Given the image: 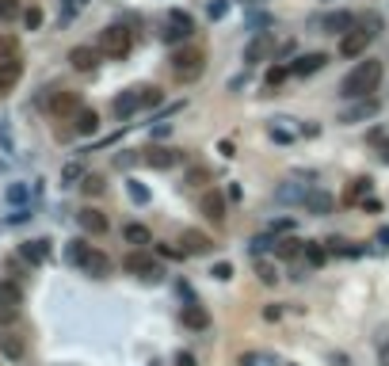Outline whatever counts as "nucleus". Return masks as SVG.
<instances>
[{
    "mask_svg": "<svg viewBox=\"0 0 389 366\" xmlns=\"http://www.w3.org/2000/svg\"><path fill=\"white\" fill-rule=\"evenodd\" d=\"M378 84H381V61L366 58L340 80V96L343 99H366L370 92H378Z\"/></svg>",
    "mask_w": 389,
    "mask_h": 366,
    "instance_id": "1",
    "label": "nucleus"
},
{
    "mask_svg": "<svg viewBox=\"0 0 389 366\" xmlns=\"http://www.w3.org/2000/svg\"><path fill=\"white\" fill-rule=\"evenodd\" d=\"M130 46H134V38H130V31L122 27V23L103 27V31H99V38H96V50L103 53V58H111V61H122L130 53Z\"/></svg>",
    "mask_w": 389,
    "mask_h": 366,
    "instance_id": "2",
    "label": "nucleus"
},
{
    "mask_svg": "<svg viewBox=\"0 0 389 366\" xmlns=\"http://www.w3.org/2000/svg\"><path fill=\"white\" fill-rule=\"evenodd\" d=\"M206 69V53L198 50V46H183V50L172 53V73L180 76V80H198Z\"/></svg>",
    "mask_w": 389,
    "mask_h": 366,
    "instance_id": "3",
    "label": "nucleus"
},
{
    "mask_svg": "<svg viewBox=\"0 0 389 366\" xmlns=\"http://www.w3.org/2000/svg\"><path fill=\"white\" fill-rule=\"evenodd\" d=\"M122 267H126L130 274H137V279H145V282H160V279H164V267H160L149 252H130V256L122 259Z\"/></svg>",
    "mask_w": 389,
    "mask_h": 366,
    "instance_id": "4",
    "label": "nucleus"
},
{
    "mask_svg": "<svg viewBox=\"0 0 389 366\" xmlns=\"http://www.w3.org/2000/svg\"><path fill=\"white\" fill-rule=\"evenodd\" d=\"M23 309V286L15 279H0V324L15 320Z\"/></svg>",
    "mask_w": 389,
    "mask_h": 366,
    "instance_id": "5",
    "label": "nucleus"
},
{
    "mask_svg": "<svg viewBox=\"0 0 389 366\" xmlns=\"http://www.w3.org/2000/svg\"><path fill=\"white\" fill-rule=\"evenodd\" d=\"M370 42H374V31H366V27L355 23L347 35H340V58H363Z\"/></svg>",
    "mask_w": 389,
    "mask_h": 366,
    "instance_id": "6",
    "label": "nucleus"
},
{
    "mask_svg": "<svg viewBox=\"0 0 389 366\" xmlns=\"http://www.w3.org/2000/svg\"><path fill=\"white\" fill-rule=\"evenodd\" d=\"M378 111H381V103L374 96H366V99H355V103L340 114V122H343V126H351V122H366V119H374Z\"/></svg>",
    "mask_w": 389,
    "mask_h": 366,
    "instance_id": "7",
    "label": "nucleus"
},
{
    "mask_svg": "<svg viewBox=\"0 0 389 366\" xmlns=\"http://www.w3.org/2000/svg\"><path fill=\"white\" fill-rule=\"evenodd\" d=\"M271 53H275V38L259 31V35L252 38L248 46H244V65H259V61H267Z\"/></svg>",
    "mask_w": 389,
    "mask_h": 366,
    "instance_id": "8",
    "label": "nucleus"
},
{
    "mask_svg": "<svg viewBox=\"0 0 389 366\" xmlns=\"http://www.w3.org/2000/svg\"><path fill=\"white\" fill-rule=\"evenodd\" d=\"M225 202L229 198L221 195V191H206V195L198 198V210H202V218H210L214 225H221V221H225Z\"/></svg>",
    "mask_w": 389,
    "mask_h": 366,
    "instance_id": "9",
    "label": "nucleus"
},
{
    "mask_svg": "<svg viewBox=\"0 0 389 366\" xmlns=\"http://www.w3.org/2000/svg\"><path fill=\"white\" fill-rule=\"evenodd\" d=\"M19 76H23V58L19 53H15V58H0V96L12 92L15 84H19Z\"/></svg>",
    "mask_w": 389,
    "mask_h": 366,
    "instance_id": "10",
    "label": "nucleus"
},
{
    "mask_svg": "<svg viewBox=\"0 0 389 366\" xmlns=\"http://www.w3.org/2000/svg\"><path fill=\"white\" fill-rule=\"evenodd\" d=\"M141 160H145L149 168H157V172H168V168L180 164V152H175V149H164V145H153V149H145Z\"/></svg>",
    "mask_w": 389,
    "mask_h": 366,
    "instance_id": "11",
    "label": "nucleus"
},
{
    "mask_svg": "<svg viewBox=\"0 0 389 366\" xmlns=\"http://www.w3.org/2000/svg\"><path fill=\"white\" fill-rule=\"evenodd\" d=\"M328 65V53H302V58L290 61V76H313Z\"/></svg>",
    "mask_w": 389,
    "mask_h": 366,
    "instance_id": "12",
    "label": "nucleus"
},
{
    "mask_svg": "<svg viewBox=\"0 0 389 366\" xmlns=\"http://www.w3.org/2000/svg\"><path fill=\"white\" fill-rule=\"evenodd\" d=\"M180 244H183V252H187V256H206V252L214 248V241L202 233V229H183Z\"/></svg>",
    "mask_w": 389,
    "mask_h": 366,
    "instance_id": "13",
    "label": "nucleus"
},
{
    "mask_svg": "<svg viewBox=\"0 0 389 366\" xmlns=\"http://www.w3.org/2000/svg\"><path fill=\"white\" fill-rule=\"evenodd\" d=\"M96 61H99L96 46H73V50H69V65H73L76 73H92V69H96Z\"/></svg>",
    "mask_w": 389,
    "mask_h": 366,
    "instance_id": "14",
    "label": "nucleus"
},
{
    "mask_svg": "<svg viewBox=\"0 0 389 366\" xmlns=\"http://www.w3.org/2000/svg\"><path fill=\"white\" fill-rule=\"evenodd\" d=\"M355 23H358V19H355L351 12H328L325 19H320V27H325L328 35H347V31L355 27Z\"/></svg>",
    "mask_w": 389,
    "mask_h": 366,
    "instance_id": "15",
    "label": "nucleus"
},
{
    "mask_svg": "<svg viewBox=\"0 0 389 366\" xmlns=\"http://www.w3.org/2000/svg\"><path fill=\"white\" fill-rule=\"evenodd\" d=\"M76 221H80V229H84V233H92V236L107 233V218L96 210V206H84V210L76 214Z\"/></svg>",
    "mask_w": 389,
    "mask_h": 366,
    "instance_id": "16",
    "label": "nucleus"
},
{
    "mask_svg": "<svg viewBox=\"0 0 389 366\" xmlns=\"http://www.w3.org/2000/svg\"><path fill=\"white\" fill-rule=\"evenodd\" d=\"M80 267L92 274V279H107V274H111V259H107L99 248H88V256H84Z\"/></svg>",
    "mask_w": 389,
    "mask_h": 366,
    "instance_id": "17",
    "label": "nucleus"
},
{
    "mask_svg": "<svg viewBox=\"0 0 389 366\" xmlns=\"http://www.w3.org/2000/svg\"><path fill=\"white\" fill-rule=\"evenodd\" d=\"M23 351H27V343H23V336L19 332H0V355L4 358H12V363H19L23 358Z\"/></svg>",
    "mask_w": 389,
    "mask_h": 366,
    "instance_id": "18",
    "label": "nucleus"
},
{
    "mask_svg": "<svg viewBox=\"0 0 389 366\" xmlns=\"http://www.w3.org/2000/svg\"><path fill=\"white\" fill-rule=\"evenodd\" d=\"M50 111L58 114H76L80 111V96H76V92H53V99H50Z\"/></svg>",
    "mask_w": 389,
    "mask_h": 366,
    "instance_id": "19",
    "label": "nucleus"
},
{
    "mask_svg": "<svg viewBox=\"0 0 389 366\" xmlns=\"http://www.w3.org/2000/svg\"><path fill=\"white\" fill-rule=\"evenodd\" d=\"M73 130H76L80 137H92V134L99 130V114L92 111V107H80V111L73 114Z\"/></svg>",
    "mask_w": 389,
    "mask_h": 366,
    "instance_id": "20",
    "label": "nucleus"
},
{
    "mask_svg": "<svg viewBox=\"0 0 389 366\" xmlns=\"http://www.w3.org/2000/svg\"><path fill=\"white\" fill-rule=\"evenodd\" d=\"M134 111H141V92H137V88L114 96V114H119V119H130Z\"/></svg>",
    "mask_w": 389,
    "mask_h": 366,
    "instance_id": "21",
    "label": "nucleus"
},
{
    "mask_svg": "<svg viewBox=\"0 0 389 366\" xmlns=\"http://www.w3.org/2000/svg\"><path fill=\"white\" fill-rule=\"evenodd\" d=\"M183 324L195 328V332H202V328L210 324V313H206L198 302H187V305H183Z\"/></svg>",
    "mask_w": 389,
    "mask_h": 366,
    "instance_id": "22",
    "label": "nucleus"
},
{
    "mask_svg": "<svg viewBox=\"0 0 389 366\" xmlns=\"http://www.w3.org/2000/svg\"><path fill=\"white\" fill-rule=\"evenodd\" d=\"M19 256L27 259V263H42V259L50 256V241H27L19 248Z\"/></svg>",
    "mask_w": 389,
    "mask_h": 366,
    "instance_id": "23",
    "label": "nucleus"
},
{
    "mask_svg": "<svg viewBox=\"0 0 389 366\" xmlns=\"http://www.w3.org/2000/svg\"><path fill=\"white\" fill-rule=\"evenodd\" d=\"M366 195H370V175H358V180L347 183V191H343V202H363Z\"/></svg>",
    "mask_w": 389,
    "mask_h": 366,
    "instance_id": "24",
    "label": "nucleus"
},
{
    "mask_svg": "<svg viewBox=\"0 0 389 366\" xmlns=\"http://www.w3.org/2000/svg\"><path fill=\"white\" fill-rule=\"evenodd\" d=\"M302 206H305V210H313V214H328V210H332V195H325V191H309Z\"/></svg>",
    "mask_w": 389,
    "mask_h": 366,
    "instance_id": "25",
    "label": "nucleus"
},
{
    "mask_svg": "<svg viewBox=\"0 0 389 366\" xmlns=\"http://www.w3.org/2000/svg\"><path fill=\"white\" fill-rule=\"evenodd\" d=\"M279 248H275V256L279 259H294V256H302V241L297 236H282V241H275Z\"/></svg>",
    "mask_w": 389,
    "mask_h": 366,
    "instance_id": "26",
    "label": "nucleus"
},
{
    "mask_svg": "<svg viewBox=\"0 0 389 366\" xmlns=\"http://www.w3.org/2000/svg\"><path fill=\"white\" fill-rule=\"evenodd\" d=\"M122 241H130V244H153V233L145 225H122Z\"/></svg>",
    "mask_w": 389,
    "mask_h": 366,
    "instance_id": "27",
    "label": "nucleus"
},
{
    "mask_svg": "<svg viewBox=\"0 0 389 366\" xmlns=\"http://www.w3.org/2000/svg\"><path fill=\"white\" fill-rule=\"evenodd\" d=\"M305 195H309V191L305 187H297V183H286V187H279V202H305Z\"/></svg>",
    "mask_w": 389,
    "mask_h": 366,
    "instance_id": "28",
    "label": "nucleus"
},
{
    "mask_svg": "<svg viewBox=\"0 0 389 366\" xmlns=\"http://www.w3.org/2000/svg\"><path fill=\"white\" fill-rule=\"evenodd\" d=\"M302 252H305V259H309L313 267H320V263H325V259H328V252L320 248L317 241H305V244H302Z\"/></svg>",
    "mask_w": 389,
    "mask_h": 366,
    "instance_id": "29",
    "label": "nucleus"
},
{
    "mask_svg": "<svg viewBox=\"0 0 389 366\" xmlns=\"http://www.w3.org/2000/svg\"><path fill=\"white\" fill-rule=\"evenodd\" d=\"M286 76H290V65H271V69H267V76H263V84H267V88H279Z\"/></svg>",
    "mask_w": 389,
    "mask_h": 366,
    "instance_id": "30",
    "label": "nucleus"
},
{
    "mask_svg": "<svg viewBox=\"0 0 389 366\" xmlns=\"http://www.w3.org/2000/svg\"><path fill=\"white\" fill-rule=\"evenodd\" d=\"M19 19H23V27H27V31H38V27H42V8H23Z\"/></svg>",
    "mask_w": 389,
    "mask_h": 366,
    "instance_id": "31",
    "label": "nucleus"
},
{
    "mask_svg": "<svg viewBox=\"0 0 389 366\" xmlns=\"http://www.w3.org/2000/svg\"><path fill=\"white\" fill-rule=\"evenodd\" d=\"M76 180H84V168L73 160V164H65V168H61V187H73Z\"/></svg>",
    "mask_w": 389,
    "mask_h": 366,
    "instance_id": "32",
    "label": "nucleus"
},
{
    "mask_svg": "<svg viewBox=\"0 0 389 366\" xmlns=\"http://www.w3.org/2000/svg\"><path fill=\"white\" fill-rule=\"evenodd\" d=\"M103 187H107V183L99 180V175H84V180H80V191H84V195H88V198L103 195Z\"/></svg>",
    "mask_w": 389,
    "mask_h": 366,
    "instance_id": "33",
    "label": "nucleus"
},
{
    "mask_svg": "<svg viewBox=\"0 0 389 366\" xmlns=\"http://www.w3.org/2000/svg\"><path fill=\"white\" fill-rule=\"evenodd\" d=\"M27 195H31V191H27V183H12V187L4 191V198H8L12 206H23V202H27Z\"/></svg>",
    "mask_w": 389,
    "mask_h": 366,
    "instance_id": "34",
    "label": "nucleus"
},
{
    "mask_svg": "<svg viewBox=\"0 0 389 366\" xmlns=\"http://www.w3.org/2000/svg\"><path fill=\"white\" fill-rule=\"evenodd\" d=\"M88 248H92L88 241H69V252H65V256L73 259L76 267H80V263H84V256H88Z\"/></svg>",
    "mask_w": 389,
    "mask_h": 366,
    "instance_id": "35",
    "label": "nucleus"
},
{
    "mask_svg": "<svg viewBox=\"0 0 389 366\" xmlns=\"http://www.w3.org/2000/svg\"><path fill=\"white\" fill-rule=\"evenodd\" d=\"M126 191H130V198H134L137 206H145V202H149V187H145V183H137V180H126Z\"/></svg>",
    "mask_w": 389,
    "mask_h": 366,
    "instance_id": "36",
    "label": "nucleus"
},
{
    "mask_svg": "<svg viewBox=\"0 0 389 366\" xmlns=\"http://www.w3.org/2000/svg\"><path fill=\"white\" fill-rule=\"evenodd\" d=\"M256 274H259V282H267V286H271V282H279V271H275V263H263V259L256 263Z\"/></svg>",
    "mask_w": 389,
    "mask_h": 366,
    "instance_id": "37",
    "label": "nucleus"
},
{
    "mask_svg": "<svg viewBox=\"0 0 389 366\" xmlns=\"http://www.w3.org/2000/svg\"><path fill=\"white\" fill-rule=\"evenodd\" d=\"M168 23H175V27H187V31H195V19H191L187 12H180V8H172V12H168Z\"/></svg>",
    "mask_w": 389,
    "mask_h": 366,
    "instance_id": "38",
    "label": "nucleus"
},
{
    "mask_svg": "<svg viewBox=\"0 0 389 366\" xmlns=\"http://www.w3.org/2000/svg\"><path fill=\"white\" fill-rule=\"evenodd\" d=\"M19 0H0V19H19Z\"/></svg>",
    "mask_w": 389,
    "mask_h": 366,
    "instance_id": "39",
    "label": "nucleus"
},
{
    "mask_svg": "<svg viewBox=\"0 0 389 366\" xmlns=\"http://www.w3.org/2000/svg\"><path fill=\"white\" fill-rule=\"evenodd\" d=\"M19 53V42L12 35H0V58H15Z\"/></svg>",
    "mask_w": 389,
    "mask_h": 366,
    "instance_id": "40",
    "label": "nucleus"
},
{
    "mask_svg": "<svg viewBox=\"0 0 389 366\" xmlns=\"http://www.w3.org/2000/svg\"><path fill=\"white\" fill-rule=\"evenodd\" d=\"M183 183H191V187H198V183H210V172H206V168H191V172L183 175Z\"/></svg>",
    "mask_w": 389,
    "mask_h": 366,
    "instance_id": "41",
    "label": "nucleus"
},
{
    "mask_svg": "<svg viewBox=\"0 0 389 366\" xmlns=\"http://www.w3.org/2000/svg\"><path fill=\"white\" fill-rule=\"evenodd\" d=\"M137 92H141V107H157L160 99H164V96H160V88H137Z\"/></svg>",
    "mask_w": 389,
    "mask_h": 366,
    "instance_id": "42",
    "label": "nucleus"
},
{
    "mask_svg": "<svg viewBox=\"0 0 389 366\" xmlns=\"http://www.w3.org/2000/svg\"><path fill=\"white\" fill-rule=\"evenodd\" d=\"M214 279H218V282H229V279H233V263H225V259H221V263H214Z\"/></svg>",
    "mask_w": 389,
    "mask_h": 366,
    "instance_id": "43",
    "label": "nucleus"
},
{
    "mask_svg": "<svg viewBox=\"0 0 389 366\" xmlns=\"http://www.w3.org/2000/svg\"><path fill=\"white\" fill-rule=\"evenodd\" d=\"M157 256H164V259H183L187 252L175 248V244H157Z\"/></svg>",
    "mask_w": 389,
    "mask_h": 366,
    "instance_id": "44",
    "label": "nucleus"
},
{
    "mask_svg": "<svg viewBox=\"0 0 389 366\" xmlns=\"http://www.w3.org/2000/svg\"><path fill=\"white\" fill-rule=\"evenodd\" d=\"M187 35H191L187 27H175V23H172V27L164 31V42H183V38H187Z\"/></svg>",
    "mask_w": 389,
    "mask_h": 366,
    "instance_id": "45",
    "label": "nucleus"
},
{
    "mask_svg": "<svg viewBox=\"0 0 389 366\" xmlns=\"http://www.w3.org/2000/svg\"><path fill=\"white\" fill-rule=\"evenodd\" d=\"M225 12H229V4H225V0H218V4H210V19H225Z\"/></svg>",
    "mask_w": 389,
    "mask_h": 366,
    "instance_id": "46",
    "label": "nucleus"
},
{
    "mask_svg": "<svg viewBox=\"0 0 389 366\" xmlns=\"http://www.w3.org/2000/svg\"><path fill=\"white\" fill-rule=\"evenodd\" d=\"M267 134H271L275 141H282V145H286L290 137H294V134H290V130H282V126H271V130H267Z\"/></svg>",
    "mask_w": 389,
    "mask_h": 366,
    "instance_id": "47",
    "label": "nucleus"
},
{
    "mask_svg": "<svg viewBox=\"0 0 389 366\" xmlns=\"http://www.w3.org/2000/svg\"><path fill=\"white\" fill-rule=\"evenodd\" d=\"M172 366H195V355H191V351H180V355L172 358Z\"/></svg>",
    "mask_w": 389,
    "mask_h": 366,
    "instance_id": "48",
    "label": "nucleus"
},
{
    "mask_svg": "<svg viewBox=\"0 0 389 366\" xmlns=\"http://www.w3.org/2000/svg\"><path fill=\"white\" fill-rule=\"evenodd\" d=\"M290 229H294V221H286V218L271 221V233H290Z\"/></svg>",
    "mask_w": 389,
    "mask_h": 366,
    "instance_id": "49",
    "label": "nucleus"
},
{
    "mask_svg": "<svg viewBox=\"0 0 389 366\" xmlns=\"http://www.w3.org/2000/svg\"><path fill=\"white\" fill-rule=\"evenodd\" d=\"M378 157H381V164H389V141L386 137H378Z\"/></svg>",
    "mask_w": 389,
    "mask_h": 366,
    "instance_id": "50",
    "label": "nucleus"
},
{
    "mask_svg": "<svg viewBox=\"0 0 389 366\" xmlns=\"http://www.w3.org/2000/svg\"><path fill=\"white\" fill-rule=\"evenodd\" d=\"M263 248H271V236H256L252 241V252H263Z\"/></svg>",
    "mask_w": 389,
    "mask_h": 366,
    "instance_id": "51",
    "label": "nucleus"
},
{
    "mask_svg": "<svg viewBox=\"0 0 389 366\" xmlns=\"http://www.w3.org/2000/svg\"><path fill=\"white\" fill-rule=\"evenodd\" d=\"M363 210L374 214V210H381V202H378V198H363Z\"/></svg>",
    "mask_w": 389,
    "mask_h": 366,
    "instance_id": "52",
    "label": "nucleus"
},
{
    "mask_svg": "<svg viewBox=\"0 0 389 366\" xmlns=\"http://www.w3.org/2000/svg\"><path fill=\"white\" fill-rule=\"evenodd\" d=\"M378 244H381V248H389V229H381V233H378Z\"/></svg>",
    "mask_w": 389,
    "mask_h": 366,
    "instance_id": "53",
    "label": "nucleus"
},
{
    "mask_svg": "<svg viewBox=\"0 0 389 366\" xmlns=\"http://www.w3.org/2000/svg\"><path fill=\"white\" fill-rule=\"evenodd\" d=\"M69 4H80V0H69Z\"/></svg>",
    "mask_w": 389,
    "mask_h": 366,
    "instance_id": "54",
    "label": "nucleus"
}]
</instances>
